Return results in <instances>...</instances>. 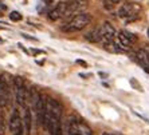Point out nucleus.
Listing matches in <instances>:
<instances>
[{"label": "nucleus", "mask_w": 149, "mask_h": 135, "mask_svg": "<svg viewBox=\"0 0 149 135\" xmlns=\"http://www.w3.org/2000/svg\"><path fill=\"white\" fill-rule=\"evenodd\" d=\"M61 119H62V106L59 104L58 101L47 96L45 99V121H43V127L49 131V135H55L56 131L62 127Z\"/></svg>", "instance_id": "1"}, {"label": "nucleus", "mask_w": 149, "mask_h": 135, "mask_svg": "<svg viewBox=\"0 0 149 135\" xmlns=\"http://www.w3.org/2000/svg\"><path fill=\"white\" fill-rule=\"evenodd\" d=\"M91 21V16L86 12H79V14L74 15L66 24L62 27V30L65 32H78L90 24Z\"/></svg>", "instance_id": "2"}, {"label": "nucleus", "mask_w": 149, "mask_h": 135, "mask_svg": "<svg viewBox=\"0 0 149 135\" xmlns=\"http://www.w3.org/2000/svg\"><path fill=\"white\" fill-rule=\"evenodd\" d=\"M67 135H93V131L85 122L71 116L67 125Z\"/></svg>", "instance_id": "3"}, {"label": "nucleus", "mask_w": 149, "mask_h": 135, "mask_svg": "<svg viewBox=\"0 0 149 135\" xmlns=\"http://www.w3.org/2000/svg\"><path fill=\"white\" fill-rule=\"evenodd\" d=\"M140 11L141 7L137 3H124L118 8V16L126 20H134L139 17Z\"/></svg>", "instance_id": "4"}, {"label": "nucleus", "mask_w": 149, "mask_h": 135, "mask_svg": "<svg viewBox=\"0 0 149 135\" xmlns=\"http://www.w3.org/2000/svg\"><path fill=\"white\" fill-rule=\"evenodd\" d=\"M14 90H15V95H16L17 104H20V106H26L28 90L26 88L24 80H23L22 76H15L14 78Z\"/></svg>", "instance_id": "5"}, {"label": "nucleus", "mask_w": 149, "mask_h": 135, "mask_svg": "<svg viewBox=\"0 0 149 135\" xmlns=\"http://www.w3.org/2000/svg\"><path fill=\"white\" fill-rule=\"evenodd\" d=\"M10 78L4 79L0 76V107L7 108L11 104V87H10Z\"/></svg>", "instance_id": "6"}, {"label": "nucleus", "mask_w": 149, "mask_h": 135, "mask_svg": "<svg viewBox=\"0 0 149 135\" xmlns=\"http://www.w3.org/2000/svg\"><path fill=\"white\" fill-rule=\"evenodd\" d=\"M66 8H67V1H59L52 10L49 11V19L51 21H56L59 19H62V17H65Z\"/></svg>", "instance_id": "7"}, {"label": "nucleus", "mask_w": 149, "mask_h": 135, "mask_svg": "<svg viewBox=\"0 0 149 135\" xmlns=\"http://www.w3.org/2000/svg\"><path fill=\"white\" fill-rule=\"evenodd\" d=\"M100 28H101V34H102V42H113L114 40L117 32H116V28L110 23L105 21Z\"/></svg>", "instance_id": "8"}, {"label": "nucleus", "mask_w": 149, "mask_h": 135, "mask_svg": "<svg viewBox=\"0 0 149 135\" xmlns=\"http://www.w3.org/2000/svg\"><path fill=\"white\" fill-rule=\"evenodd\" d=\"M10 130L12 134H15L16 131L19 130H23V122H22V118H20V114L17 110H14L12 114H11V118H10Z\"/></svg>", "instance_id": "9"}, {"label": "nucleus", "mask_w": 149, "mask_h": 135, "mask_svg": "<svg viewBox=\"0 0 149 135\" xmlns=\"http://www.w3.org/2000/svg\"><path fill=\"white\" fill-rule=\"evenodd\" d=\"M23 126H24V132L26 135H31V130H32V115H31V110L28 106H23Z\"/></svg>", "instance_id": "10"}, {"label": "nucleus", "mask_w": 149, "mask_h": 135, "mask_svg": "<svg viewBox=\"0 0 149 135\" xmlns=\"http://www.w3.org/2000/svg\"><path fill=\"white\" fill-rule=\"evenodd\" d=\"M134 59L137 60L139 64H141L142 68H148L149 67V55L145 48H141V50H139V51H136Z\"/></svg>", "instance_id": "11"}, {"label": "nucleus", "mask_w": 149, "mask_h": 135, "mask_svg": "<svg viewBox=\"0 0 149 135\" xmlns=\"http://www.w3.org/2000/svg\"><path fill=\"white\" fill-rule=\"evenodd\" d=\"M85 39L90 43H98L102 42V34H101V28H94L91 31H89L85 35Z\"/></svg>", "instance_id": "12"}, {"label": "nucleus", "mask_w": 149, "mask_h": 135, "mask_svg": "<svg viewBox=\"0 0 149 135\" xmlns=\"http://www.w3.org/2000/svg\"><path fill=\"white\" fill-rule=\"evenodd\" d=\"M122 0H104V7L106 8V10H113V8L117 6V4H120Z\"/></svg>", "instance_id": "13"}, {"label": "nucleus", "mask_w": 149, "mask_h": 135, "mask_svg": "<svg viewBox=\"0 0 149 135\" xmlns=\"http://www.w3.org/2000/svg\"><path fill=\"white\" fill-rule=\"evenodd\" d=\"M10 19L12 21H19V20H22V14L17 12V11H12L10 14Z\"/></svg>", "instance_id": "14"}, {"label": "nucleus", "mask_w": 149, "mask_h": 135, "mask_svg": "<svg viewBox=\"0 0 149 135\" xmlns=\"http://www.w3.org/2000/svg\"><path fill=\"white\" fill-rule=\"evenodd\" d=\"M122 32H124V34L128 36V39H129V40H130L132 43H136V42H137V38H136L134 34H132V32H129V31H122Z\"/></svg>", "instance_id": "15"}, {"label": "nucleus", "mask_w": 149, "mask_h": 135, "mask_svg": "<svg viewBox=\"0 0 149 135\" xmlns=\"http://www.w3.org/2000/svg\"><path fill=\"white\" fill-rule=\"evenodd\" d=\"M4 130H6V125H4V115H0V135L4 134Z\"/></svg>", "instance_id": "16"}, {"label": "nucleus", "mask_w": 149, "mask_h": 135, "mask_svg": "<svg viewBox=\"0 0 149 135\" xmlns=\"http://www.w3.org/2000/svg\"><path fill=\"white\" fill-rule=\"evenodd\" d=\"M130 84H132L133 87H136V88H137V90L139 91H142V87H141V84L139 83V82H137V80L136 79H130Z\"/></svg>", "instance_id": "17"}, {"label": "nucleus", "mask_w": 149, "mask_h": 135, "mask_svg": "<svg viewBox=\"0 0 149 135\" xmlns=\"http://www.w3.org/2000/svg\"><path fill=\"white\" fill-rule=\"evenodd\" d=\"M31 54H32V55H39V54H45V51H42V50H35V48H32V50H31Z\"/></svg>", "instance_id": "18"}, {"label": "nucleus", "mask_w": 149, "mask_h": 135, "mask_svg": "<svg viewBox=\"0 0 149 135\" xmlns=\"http://www.w3.org/2000/svg\"><path fill=\"white\" fill-rule=\"evenodd\" d=\"M77 64H79V66L85 67V68H86V67H87V63L85 62V60H81V59H78V60H77Z\"/></svg>", "instance_id": "19"}, {"label": "nucleus", "mask_w": 149, "mask_h": 135, "mask_svg": "<svg viewBox=\"0 0 149 135\" xmlns=\"http://www.w3.org/2000/svg\"><path fill=\"white\" fill-rule=\"evenodd\" d=\"M22 36H23V38H26V39H28V40H34V42H38V39L31 38V36H30V35H27V34H22Z\"/></svg>", "instance_id": "20"}, {"label": "nucleus", "mask_w": 149, "mask_h": 135, "mask_svg": "<svg viewBox=\"0 0 149 135\" xmlns=\"http://www.w3.org/2000/svg\"><path fill=\"white\" fill-rule=\"evenodd\" d=\"M79 76L81 78H90V74H79Z\"/></svg>", "instance_id": "21"}, {"label": "nucleus", "mask_w": 149, "mask_h": 135, "mask_svg": "<svg viewBox=\"0 0 149 135\" xmlns=\"http://www.w3.org/2000/svg\"><path fill=\"white\" fill-rule=\"evenodd\" d=\"M23 132H24V130H19V131H16L15 134H12V135H23Z\"/></svg>", "instance_id": "22"}, {"label": "nucleus", "mask_w": 149, "mask_h": 135, "mask_svg": "<svg viewBox=\"0 0 149 135\" xmlns=\"http://www.w3.org/2000/svg\"><path fill=\"white\" fill-rule=\"evenodd\" d=\"M52 1H54V0H43V3H45L46 6H49V4H51Z\"/></svg>", "instance_id": "23"}, {"label": "nucleus", "mask_w": 149, "mask_h": 135, "mask_svg": "<svg viewBox=\"0 0 149 135\" xmlns=\"http://www.w3.org/2000/svg\"><path fill=\"white\" fill-rule=\"evenodd\" d=\"M144 71H146V72L149 74V67H148V68H144Z\"/></svg>", "instance_id": "24"}, {"label": "nucleus", "mask_w": 149, "mask_h": 135, "mask_svg": "<svg viewBox=\"0 0 149 135\" xmlns=\"http://www.w3.org/2000/svg\"><path fill=\"white\" fill-rule=\"evenodd\" d=\"M102 135H110V134H108V132H105V134H102Z\"/></svg>", "instance_id": "25"}, {"label": "nucleus", "mask_w": 149, "mask_h": 135, "mask_svg": "<svg viewBox=\"0 0 149 135\" xmlns=\"http://www.w3.org/2000/svg\"><path fill=\"white\" fill-rule=\"evenodd\" d=\"M148 38H149V28H148Z\"/></svg>", "instance_id": "26"}]
</instances>
